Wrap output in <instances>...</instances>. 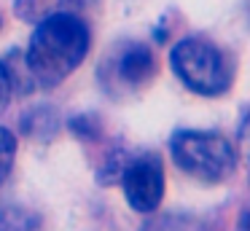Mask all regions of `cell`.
Returning a JSON list of instances; mask_svg holds the SVG:
<instances>
[{
	"mask_svg": "<svg viewBox=\"0 0 250 231\" xmlns=\"http://www.w3.org/2000/svg\"><path fill=\"white\" fill-rule=\"evenodd\" d=\"M237 140H239V153L250 161V110H248V116L242 118V126H239Z\"/></svg>",
	"mask_w": 250,
	"mask_h": 231,
	"instance_id": "30bf717a",
	"label": "cell"
},
{
	"mask_svg": "<svg viewBox=\"0 0 250 231\" xmlns=\"http://www.w3.org/2000/svg\"><path fill=\"white\" fill-rule=\"evenodd\" d=\"M237 231H250V210H245V212H242V218H239Z\"/></svg>",
	"mask_w": 250,
	"mask_h": 231,
	"instance_id": "7c38bea8",
	"label": "cell"
},
{
	"mask_svg": "<svg viewBox=\"0 0 250 231\" xmlns=\"http://www.w3.org/2000/svg\"><path fill=\"white\" fill-rule=\"evenodd\" d=\"M89 51V30L76 14H60L38 21L30 38L27 70L41 86H57L83 62Z\"/></svg>",
	"mask_w": 250,
	"mask_h": 231,
	"instance_id": "6da1fadb",
	"label": "cell"
},
{
	"mask_svg": "<svg viewBox=\"0 0 250 231\" xmlns=\"http://www.w3.org/2000/svg\"><path fill=\"white\" fill-rule=\"evenodd\" d=\"M143 231H210L202 220L188 215H164L159 220H151Z\"/></svg>",
	"mask_w": 250,
	"mask_h": 231,
	"instance_id": "ba28073f",
	"label": "cell"
},
{
	"mask_svg": "<svg viewBox=\"0 0 250 231\" xmlns=\"http://www.w3.org/2000/svg\"><path fill=\"white\" fill-rule=\"evenodd\" d=\"M169 153L186 175L202 183H223L237 169V148L221 132L183 129L169 140Z\"/></svg>",
	"mask_w": 250,
	"mask_h": 231,
	"instance_id": "3957f363",
	"label": "cell"
},
{
	"mask_svg": "<svg viewBox=\"0 0 250 231\" xmlns=\"http://www.w3.org/2000/svg\"><path fill=\"white\" fill-rule=\"evenodd\" d=\"M8 100H11V75H8L6 64L0 62V110L8 105Z\"/></svg>",
	"mask_w": 250,
	"mask_h": 231,
	"instance_id": "8fae6325",
	"label": "cell"
},
{
	"mask_svg": "<svg viewBox=\"0 0 250 231\" xmlns=\"http://www.w3.org/2000/svg\"><path fill=\"white\" fill-rule=\"evenodd\" d=\"M121 188L132 210L153 212L164 199V167L159 156H140L121 175Z\"/></svg>",
	"mask_w": 250,
	"mask_h": 231,
	"instance_id": "277c9868",
	"label": "cell"
},
{
	"mask_svg": "<svg viewBox=\"0 0 250 231\" xmlns=\"http://www.w3.org/2000/svg\"><path fill=\"white\" fill-rule=\"evenodd\" d=\"M113 73L129 89H143L156 75V57L143 43H129L121 48V54L113 62Z\"/></svg>",
	"mask_w": 250,
	"mask_h": 231,
	"instance_id": "5b68a950",
	"label": "cell"
},
{
	"mask_svg": "<svg viewBox=\"0 0 250 231\" xmlns=\"http://www.w3.org/2000/svg\"><path fill=\"white\" fill-rule=\"evenodd\" d=\"M83 0H17V14L24 21H43L60 14H76Z\"/></svg>",
	"mask_w": 250,
	"mask_h": 231,
	"instance_id": "8992f818",
	"label": "cell"
},
{
	"mask_svg": "<svg viewBox=\"0 0 250 231\" xmlns=\"http://www.w3.org/2000/svg\"><path fill=\"white\" fill-rule=\"evenodd\" d=\"M14 153H17V137L6 126H0V186L6 183L8 172H11Z\"/></svg>",
	"mask_w": 250,
	"mask_h": 231,
	"instance_id": "9c48e42d",
	"label": "cell"
},
{
	"mask_svg": "<svg viewBox=\"0 0 250 231\" xmlns=\"http://www.w3.org/2000/svg\"><path fill=\"white\" fill-rule=\"evenodd\" d=\"M38 218L22 207H0V231H35Z\"/></svg>",
	"mask_w": 250,
	"mask_h": 231,
	"instance_id": "52a82bcc",
	"label": "cell"
},
{
	"mask_svg": "<svg viewBox=\"0 0 250 231\" xmlns=\"http://www.w3.org/2000/svg\"><path fill=\"white\" fill-rule=\"evenodd\" d=\"M169 64L186 89L202 97H221L234 84V62L207 38H183L169 51Z\"/></svg>",
	"mask_w": 250,
	"mask_h": 231,
	"instance_id": "7a4b0ae2",
	"label": "cell"
}]
</instances>
